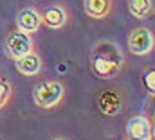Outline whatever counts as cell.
<instances>
[{
  "label": "cell",
  "instance_id": "6da1fadb",
  "mask_svg": "<svg viewBox=\"0 0 155 140\" xmlns=\"http://www.w3.org/2000/svg\"><path fill=\"white\" fill-rule=\"evenodd\" d=\"M90 68L101 79H114L124 68V56L121 49L110 41L99 43L90 58Z\"/></svg>",
  "mask_w": 155,
  "mask_h": 140
},
{
  "label": "cell",
  "instance_id": "7a4b0ae2",
  "mask_svg": "<svg viewBox=\"0 0 155 140\" xmlns=\"http://www.w3.org/2000/svg\"><path fill=\"white\" fill-rule=\"evenodd\" d=\"M65 97V84L61 81H41L33 90V101L38 108L51 110Z\"/></svg>",
  "mask_w": 155,
  "mask_h": 140
},
{
  "label": "cell",
  "instance_id": "3957f363",
  "mask_svg": "<svg viewBox=\"0 0 155 140\" xmlns=\"http://www.w3.org/2000/svg\"><path fill=\"white\" fill-rule=\"evenodd\" d=\"M155 47L153 33L146 27H137L128 34V50L134 56H148Z\"/></svg>",
  "mask_w": 155,
  "mask_h": 140
},
{
  "label": "cell",
  "instance_id": "277c9868",
  "mask_svg": "<svg viewBox=\"0 0 155 140\" xmlns=\"http://www.w3.org/2000/svg\"><path fill=\"white\" fill-rule=\"evenodd\" d=\"M31 50H35V41H33L31 34L22 33L18 29L7 34V38H5V52H7V56L11 59H18L20 56H24V54H27Z\"/></svg>",
  "mask_w": 155,
  "mask_h": 140
},
{
  "label": "cell",
  "instance_id": "5b68a950",
  "mask_svg": "<svg viewBox=\"0 0 155 140\" xmlns=\"http://www.w3.org/2000/svg\"><path fill=\"white\" fill-rule=\"evenodd\" d=\"M126 140H153V124L144 115L132 117L124 126Z\"/></svg>",
  "mask_w": 155,
  "mask_h": 140
},
{
  "label": "cell",
  "instance_id": "8992f818",
  "mask_svg": "<svg viewBox=\"0 0 155 140\" xmlns=\"http://www.w3.org/2000/svg\"><path fill=\"white\" fill-rule=\"evenodd\" d=\"M97 108L108 117H116L124 110V97L116 90H105L97 95Z\"/></svg>",
  "mask_w": 155,
  "mask_h": 140
},
{
  "label": "cell",
  "instance_id": "52a82bcc",
  "mask_svg": "<svg viewBox=\"0 0 155 140\" xmlns=\"http://www.w3.org/2000/svg\"><path fill=\"white\" fill-rule=\"evenodd\" d=\"M41 24L47 25L49 29H61L67 25L69 22V13L63 5L60 4H52V5H47L41 13Z\"/></svg>",
  "mask_w": 155,
  "mask_h": 140
},
{
  "label": "cell",
  "instance_id": "ba28073f",
  "mask_svg": "<svg viewBox=\"0 0 155 140\" xmlns=\"http://www.w3.org/2000/svg\"><path fill=\"white\" fill-rule=\"evenodd\" d=\"M41 25V14L35 7H24L16 13V27L22 33L33 34L36 33Z\"/></svg>",
  "mask_w": 155,
  "mask_h": 140
},
{
  "label": "cell",
  "instance_id": "9c48e42d",
  "mask_svg": "<svg viewBox=\"0 0 155 140\" xmlns=\"http://www.w3.org/2000/svg\"><path fill=\"white\" fill-rule=\"evenodd\" d=\"M83 9L88 18L105 20L112 14L114 0H83Z\"/></svg>",
  "mask_w": 155,
  "mask_h": 140
},
{
  "label": "cell",
  "instance_id": "30bf717a",
  "mask_svg": "<svg viewBox=\"0 0 155 140\" xmlns=\"http://www.w3.org/2000/svg\"><path fill=\"white\" fill-rule=\"evenodd\" d=\"M41 65H43L41 63V58H40V54L36 50H31V52L20 56L18 59H15L16 70L20 74H24V75H36V74H40Z\"/></svg>",
  "mask_w": 155,
  "mask_h": 140
},
{
  "label": "cell",
  "instance_id": "8fae6325",
  "mask_svg": "<svg viewBox=\"0 0 155 140\" xmlns=\"http://www.w3.org/2000/svg\"><path fill=\"white\" fill-rule=\"evenodd\" d=\"M155 0H128V11L137 20H148L153 14Z\"/></svg>",
  "mask_w": 155,
  "mask_h": 140
},
{
  "label": "cell",
  "instance_id": "7c38bea8",
  "mask_svg": "<svg viewBox=\"0 0 155 140\" xmlns=\"http://www.w3.org/2000/svg\"><path fill=\"white\" fill-rule=\"evenodd\" d=\"M11 94H13V88H11L9 81L0 79V110H2L4 106H7L9 99H11Z\"/></svg>",
  "mask_w": 155,
  "mask_h": 140
},
{
  "label": "cell",
  "instance_id": "4fadbf2b",
  "mask_svg": "<svg viewBox=\"0 0 155 140\" xmlns=\"http://www.w3.org/2000/svg\"><path fill=\"white\" fill-rule=\"evenodd\" d=\"M143 81H144V88L150 92V95H153L155 94V72L153 70L146 72L144 77H143Z\"/></svg>",
  "mask_w": 155,
  "mask_h": 140
},
{
  "label": "cell",
  "instance_id": "5bb4252c",
  "mask_svg": "<svg viewBox=\"0 0 155 140\" xmlns=\"http://www.w3.org/2000/svg\"><path fill=\"white\" fill-rule=\"evenodd\" d=\"M52 140H67V138H63V137H56V138H52Z\"/></svg>",
  "mask_w": 155,
  "mask_h": 140
}]
</instances>
